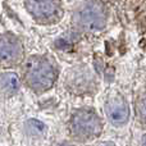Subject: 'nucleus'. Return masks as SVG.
I'll return each instance as SVG.
<instances>
[{"label": "nucleus", "instance_id": "f257e3e1", "mask_svg": "<svg viewBox=\"0 0 146 146\" xmlns=\"http://www.w3.org/2000/svg\"><path fill=\"white\" fill-rule=\"evenodd\" d=\"M25 78L27 85L36 92H44L54 85L56 69L45 56H32L26 64Z\"/></svg>", "mask_w": 146, "mask_h": 146}, {"label": "nucleus", "instance_id": "f03ea898", "mask_svg": "<svg viewBox=\"0 0 146 146\" xmlns=\"http://www.w3.org/2000/svg\"><path fill=\"white\" fill-rule=\"evenodd\" d=\"M105 7L98 0H91L80 7L74 14V23L85 32H98L106 25Z\"/></svg>", "mask_w": 146, "mask_h": 146}, {"label": "nucleus", "instance_id": "7ed1b4c3", "mask_svg": "<svg viewBox=\"0 0 146 146\" xmlns=\"http://www.w3.org/2000/svg\"><path fill=\"white\" fill-rule=\"evenodd\" d=\"M71 129L76 137L88 140L98 136L101 131V121L94 111L87 109L77 110L72 115Z\"/></svg>", "mask_w": 146, "mask_h": 146}, {"label": "nucleus", "instance_id": "20e7f679", "mask_svg": "<svg viewBox=\"0 0 146 146\" xmlns=\"http://www.w3.org/2000/svg\"><path fill=\"white\" fill-rule=\"evenodd\" d=\"M26 8L36 19L49 22L59 15L60 3L59 0H26Z\"/></svg>", "mask_w": 146, "mask_h": 146}, {"label": "nucleus", "instance_id": "39448f33", "mask_svg": "<svg viewBox=\"0 0 146 146\" xmlns=\"http://www.w3.org/2000/svg\"><path fill=\"white\" fill-rule=\"evenodd\" d=\"M105 114L113 124L122 126L129 118L128 104L122 96H113L105 103Z\"/></svg>", "mask_w": 146, "mask_h": 146}, {"label": "nucleus", "instance_id": "423d86ee", "mask_svg": "<svg viewBox=\"0 0 146 146\" xmlns=\"http://www.w3.org/2000/svg\"><path fill=\"white\" fill-rule=\"evenodd\" d=\"M23 49L19 40L13 35L0 36V62L3 63H17L22 59Z\"/></svg>", "mask_w": 146, "mask_h": 146}, {"label": "nucleus", "instance_id": "0eeeda50", "mask_svg": "<svg viewBox=\"0 0 146 146\" xmlns=\"http://www.w3.org/2000/svg\"><path fill=\"white\" fill-rule=\"evenodd\" d=\"M67 81H69V88H77L78 92H82L88 88L92 81V74L87 69H76L69 74Z\"/></svg>", "mask_w": 146, "mask_h": 146}, {"label": "nucleus", "instance_id": "6e6552de", "mask_svg": "<svg viewBox=\"0 0 146 146\" xmlns=\"http://www.w3.org/2000/svg\"><path fill=\"white\" fill-rule=\"evenodd\" d=\"M19 88V78L15 73L7 72L0 76V90L5 94H14Z\"/></svg>", "mask_w": 146, "mask_h": 146}, {"label": "nucleus", "instance_id": "1a4fd4ad", "mask_svg": "<svg viewBox=\"0 0 146 146\" xmlns=\"http://www.w3.org/2000/svg\"><path fill=\"white\" fill-rule=\"evenodd\" d=\"M137 114L141 121L146 122V94H144L137 101Z\"/></svg>", "mask_w": 146, "mask_h": 146}, {"label": "nucleus", "instance_id": "9d476101", "mask_svg": "<svg viewBox=\"0 0 146 146\" xmlns=\"http://www.w3.org/2000/svg\"><path fill=\"white\" fill-rule=\"evenodd\" d=\"M98 146H114L111 142H103V144H100V145H98Z\"/></svg>", "mask_w": 146, "mask_h": 146}, {"label": "nucleus", "instance_id": "9b49d317", "mask_svg": "<svg viewBox=\"0 0 146 146\" xmlns=\"http://www.w3.org/2000/svg\"><path fill=\"white\" fill-rule=\"evenodd\" d=\"M142 146H146V135L142 137Z\"/></svg>", "mask_w": 146, "mask_h": 146}, {"label": "nucleus", "instance_id": "f8f14e48", "mask_svg": "<svg viewBox=\"0 0 146 146\" xmlns=\"http://www.w3.org/2000/svg\"><path fill=\"white\" fill-rule=\"evenodd\" d=\"M59 146H73V145H69V144H62V145H59Z\"/></svg>", "mask_w": 146, "mask_h": 146}]
</instances>
